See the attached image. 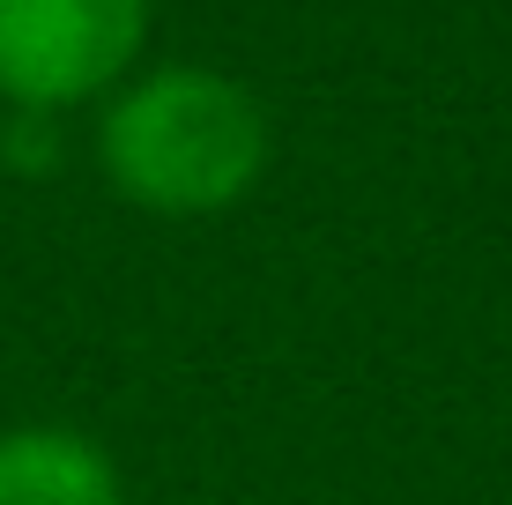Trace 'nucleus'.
Wrapping results in <instances>:
<instances>
[{
    "label": "nucleus",
    "instance_id": "3",
    "mask_svg": "<svg viewBox=\"0 0 512 505\" xmlns=\"http://www.w3.org/2000/svg\"><path fill=\"white\" fill-rule=\"evenodd\" d=\"M0 505H119V476L75 431H0Z\"/></svg>",
    "mask_w": 512,
    "mask_h": 505
},
{
    "label": "nucleus",
    "instance_id": "1",
    "mask_svg": "<svg viewBox=\"0 0 512 505\" xmlns=\"http://www.w3.org/2000/svg\"><path fill=\"white\" fill-rule=\"evenodd\" d=\"M268 164V119L208 67H164L104 112V171L156 216L231 208Z\"/></svg>",
    "mask_w": 512,
    "mask_h": 505
},
{
    "label": "nucleus",
    "instance_id": "2",
    "mask_svg": "<svg viewBox=\"0 0 512 505\" xmlns=\"http://www.w3.org/2000/svg\"><path fill=\"white\" fill-rule=\"evenodd\" d=\"M149 0H0V97L60 112L127 75Z\"/></svg>",
    "mask_w": 512,
    "mask_h": 505
}]
</instances>
